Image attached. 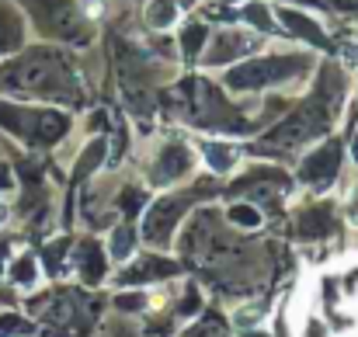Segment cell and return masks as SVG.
Returning <instances> with one entry per match:
<instances>
[{
    "label": "cell",
    "instance_id": "13",
    "mask_svg": "<svg viewBox=\"0 0 358 337\" xmlns=\"http://www.w3.org/2000/svg\"><path fill=\"white\" fill-rule=\"evenodd\" d=\"M129 243H132V229H115V236H112V254L115 257H129Z\"/></svg>",
    "mask_w": 358,
    "mask_h": 337
},
{
    "label": "cell",
    "instance_id": "16",
    "mask_svg": "<svg viewBox=\"0 0 358 337\" xmlns=\"http://www.w3.org/2000/svg\"><path fill=\"white\" fill-rule=\"evenodd\" d=\"M10 38H14V31H10V28H7V24L0 21V49H3V45L10 42Z\"/></svg>",
    "mask_w": 358,
    "mask_h": 337
},
{
    "label": "cell",
    "instance_id": "15",
    "mask_svg": "<svg viewBox=\"0 0 358 337\" xmlns=\"http://www.w3.org/2000/svg\"><path fill=\"white\" fill-rule=\"evenodd\" d=\"M243 17H247V21H254V24H261V28H268V24H271V21H268V10H264L261 3H250V7L243 10Z\"/></svg>",
    "mask_w": 358,
    "mask_h": 337
},
{
    "label": "cell",
    "instance_id": "11",
    "mask_svg": "<svg viewBox=\"0 0 358 337\" xmlns=\"http://www.w3.org/2000/svg\"><path fill=\"white\" fill-rule=\"evenodd\" d=\"M14 282H17V285H31V282H35V261H31V257L14 261Z\"/></svg>",
    "mask_w": 358,
    "mask_h": 337
},
{
    "label": "cell",
    "instance_id": "9",
    "mask_svg": "<svg viewBox=\"0 0 358 337\" xmlns=\"http://www.w3.org/2000/svg\"><path fill=\"white\" fill-rule=\"evenodd\" d=\"M282 21H289V24H292V31H303L306 38H313V42H324V35L317 31V24H310L306 17H299V14H292V10H282Z\"/></svg>",
    "mask_w": 358,
    "mask_h": 337
},
{
    "label": "cell",
    "instance_id": "2",
    "mask_svg": "<svg viewBox=\"0 0 358 337\" xmlns=\"http://www.w3.org/2000/svg\"><path fill=\"white\" fill-rule=\"evenodd\" d=\"M334 167H338V146L331 143V146H324V150H317L306 164H303V178H310V181H317V178H327V174H334Z\"/></svg>",
    "mask_w": 358,
    "mask_h": 337
},
{
    "label": "cell",
    "instance_id": "5",
    "mask_svg": "<svg viewBox=\"0 0 358 337\" xmlns=\"http://www.w3.org/2000/svg\"><path fill=\"white\" fill-rule=\"evenodd\" d=\"M77 257H80V271H84V278H87V282H98L101 271H105V257H101V250H98L94 243H84Z\"/></svg>",
    "mask_w": 358,
    "mask_h": 337
},
{
    "label": "cell",
    "instance_id": "4",
    "mask_svg": "<svg viewBox=\"0 0 358 337\" xmlns=\"http://www.w3.org/2000/svg\"><path fill=\"white\" fill-rule=\"evenodd\" d=\"M188 164H192V157H188V150H181V146H174V150H167V153H164V164L157 167V178H160V181H171V178H178V174H185V171H188Z\"/></svg>",
    "mask_w": 358,
    "mask_h": 337
},
{
    "label": "cell",
    "instance_id": "3",
    "mask_svg": "<svg viewBox=\"0 0 358 337\" xmlns=\"http://www.w3.org/2000/svg\"><path fill=\"white\" fill-rule=\"evenodd\" d=\"M174 209H178V202H174V199H164V202H157V206H153V213H150V220H146V236H150V240L167 236L171 223L178 220V216H174Z\"/></svg>",
    "mask_w": 358,
    "mask_h": 337
},
{
    "label": "cell",
    "instance_id": "1",
    "mask_svg": "<svg viewBox=\"0 0 358 337\" xmlns=\"http://www.w3.org/2000/svg\"><path fill=\"white\" fill-rule=\"evenodd\" d=\"M296 63H285V59H261V63H247V66H240L230 73V87H264V84H271V80H278V77H285L289 70H292Z\"/></svg>",
    "mask_w": 358,
    "mask_h": 337
},
{
    "label": "cell",
    "instance_id": "6",
    "mask_svg": "<svg viewBox=\"0 0 358 337\" xmlns=\"http://www.w3.org/2000/svg\"><path fill=\"white\" fill-rule=\"evenodd\" d=\"M257 42L254 38H243V35H227V38H220V45H216V52L209 56L213 63H223V59H230V56H237V52H247V49H254Z\"/></svg>",
    "mask_w": 358,
    "mask_h": 337
},
{
    "label": "cell",
    "instance_id": "12",
    "mask_svg": "<svg viewBox=\"0 0 358 337\" xmlns=\"http://www.w3.org/2000/svg\"><path fill=\"white\" fill-rule=\"evenodd\" d=\"M202 42H206V28H202V24H192V28L185 31V52H188V56H195Z\"/></svg>",
    "mask_w": 358,
    "mask_h": 337
},
{
    "label": "cell",
    "instance_id": "7",
    "mask_svg": "<svg viewBox=\"0 0 358 337\" xmlns=\"http://www.w3.org/2000/svg\"><path fill=\"white\" fill-rule=\"evenodd\" d=\"M174 17H178L174 0H153V3L146 7V21H150L153 28H167V24H174Z\"/></svg>",
    "mask_w": 358,
    "mask_h": 337
},
{
    "label": "cell",
    "instance_id": "8",
    "mask_svg": "<svg viewBox=\"0 0 358 337\" xmlns=\"http://www.w3.org/2000/svg\"><path fill=\"white\" fill-rule=\"evenodd\" d=\"M206 157H209V164L216 167V171H230L234 167V160H237V150L234 146H206Z\"/></svg>",
    "mask_w": 358,
    "mask_h": 337
},
{
    "label": "cell",
    "instance_id": "14",
    "mask_svg": "<svg viewBox=\"0 0 358 337\" xmlns=\"http://www.w3.org/2000/svg\"><path fill=\"white\" fill-rule=\"evenodd\" d=\"M230 216H234V223H240V226H257L261 223L257 209H250V206H234V209H230Z\"/></svg>",
    "mask_w": 358,
    "mask_h": 337
},
{
    "label": "cell",
    "instance_id": "10",
    "mask_svg": "<svg viewBox=\"0 0 358 337\" xmlns=\"http://www.w3.org/2000/svg\"><path fill=\"white\" fill-rule=\"evenodd\" d=\"M31 331L21 317H0V337H24Z\"/></svg>",
    "mask_w": 358,
    "mask_h": 337
},
{
    "label": "cell",
    "instance_id": "17",
    "mask_svg": "<svg viewBox=\"0 0 358 337\" xmlns=\"http://www.w3.org/2000/svg\"><path fill=\"white\" fill-rule=\"evenodd\" d=\"M7 223V206H3V202H0V226Z\"/></svg>",
    "mask_w": 358,
    "mask_h": 337
}]
</instances>
